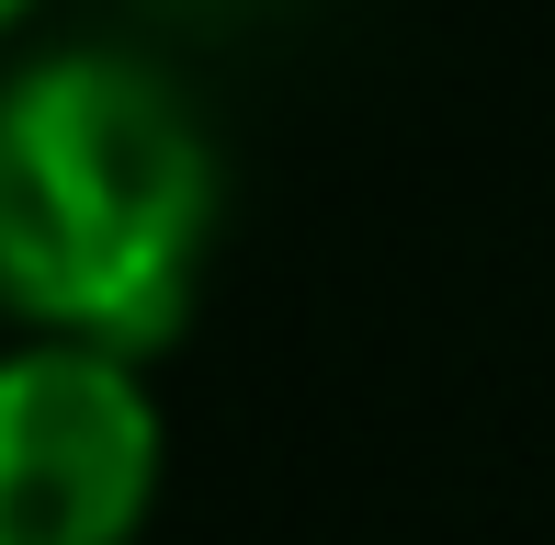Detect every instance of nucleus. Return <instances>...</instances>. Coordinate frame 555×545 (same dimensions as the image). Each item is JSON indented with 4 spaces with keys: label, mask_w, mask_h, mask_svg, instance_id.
Listing matches in <instances>:
<instances>
[{
    "label": "nucleus",
    "mask_w": 555,
    "mask_h": 545,
    "mask_svg": "<svg viewBox=\"0 0 555 545\" xmlns=\"http://www.w3.org/2000/svg\"><path fill=\"white\" fill-rule=\"evenodd\" d=\"M216 239V148L147 58L57 46L0 80V307L46 341L159 353Z\"/></svg>",
    "instance_id": "nucleus-1"
},
{
    "label": "nucleus",
    "mask_w": 555,
    "mask_h": 545,
    "mask_svg": "<svg viewBox=\"0 0 555 545\" xmlns=\"http://www.w3.org/2000/svg\"><path fill=\"white\" fill-rule=\"evenodd\" d=\"M170 420L147 353L23 330L0 353V545H137L159 511Z\"/></svg>",
    "instance_id": "nucleus-2"
},
{
    "label": "nucleus",
    "mask_w": 555,
    "mask_h": 545,
    "mask_svg": "<svg viewBox=\"0 0 555 545\" xmlns=\"http://www.w3.org/2000/svg\"><path fill=\"white\" fill-rule=\"evenodd\" d=\"M12 23H35V0H0V35H12Z\"/></svg>",
    "instance_id": "nucleus-3"
}]
</instances>
